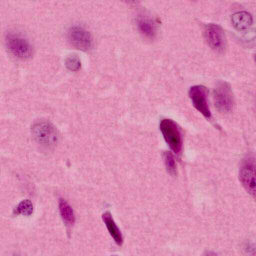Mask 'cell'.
<instances>
[{
    "instance_id": "1",
    "label": "cell",
    "mask_w": 256,
    "mask_h": 256,
    "mask_svg": "<svg viewBox=\"0 0 256 256\" xmlns=\"http://www.w3.org/2000/svg\"><path fill=\"white\" fill-rule=\"evenodd\" d=\"M160 128L163 137L170 148L178 154L182 149V136L180 128L172 120L164 118L160 121Z\"/></svg>"
},
{
    "instance_id": "10",
    "label": "cell",
    "mask_w": 256,
    "mask_h": 256,
    "mask_svg": "<svg viewBox=\"0 0 256 256\" xmlns=\"http://www.w3.org/2000/svg\"><path fill=\"white\" fill-rule=\"evenodd\" d=\"M233 26L240 30L248 28L252 24L253 18L252 15L246 12H238L231 16Z\"/></svg>"
},
{
    "instance_id": "3",
    "label": "cell",
    "mask_w": 256,
    "mask_h": 256,
    "mask_svg": "<svg viewBox=\"0 0 256 256\" xmlns=\"http://www.w3.org/2000/svg\"><path fill=\"white\" fill-rule=\"evenodd\" d=\"M256 160L255 156L250 154L243 160L240 169V182L248 193L256 196Z\"/></svg>"
},
{
    "instance_id": "12",
    "label": "cell",
    "mask_w": 256,
    "mask_h": 256,
    "mask_svg": "<svg viewBox=\"0 0 256 256\" xmlns=\"http://www.w3.org/2000/svg\"><path fill=\"white\" fill-rule=\"evenodd\" d=\"M58 208L61 217L64 224L68 226H72L75 222L73 210L70 205L64 198H60Z\"/></svg>"
},
{
    "instance_id": "16",
    "label": "cell",
    "mask_w": 256,
    "mask_h": 256,
    "mask_svg": "<svg viewBox=\"0 0 256 256\" xmlns=\"http://www.w3.org/2000/svg\"><path fill=\"white\" fill-rule=\"evenodd\" d=\"M204 256H218L214 252H206Z\"/></svg>"
},
{
    "instance_id": "17",
    "label": "cell",
    "mask_w": 256,
    "mask_h": 256,
    "mask_svg": "<svg viewBox=\"0 0 256 256\" xmlns=\"http://www.w3.org/2000/svg\"></svg>"
},
{
    "instance_id": "14",
    "label": "cell",
    "mask_w": 256,
    "mask_h": 256,
    "mask_svg": "<svg viewBox=\"0 0 256 256\" xmlns=\"http://www.w3.org/2000/svg\"><path fill=\"white\" fill-rule=\"evenodd\" d=\"M163 156L168 172L172 175H175L176 172V166L173 155L170 152L166 151L164 153Z\"/></svg>"
},
{
    "instance_id": "7",
    "label": "cell",
    "mask_w": 256,
    "mask_h": 256,
    "mask_svg": "<svg viewBox=\"0 0 256 256\" xmlns=\"http://www.w3.org/2000/svg\"><path fill=\"white\" fill-rule=\"evenodd\" d=\"M204 38L209 46L215 50H224L226 45V37L222 28L219 25L208 24L204 28Z\"/></svg>"
},
{
    "instance_id": "6",
    "label": "cell",
    "mask_w": 256,
    "mask_h": 256,
    "mask_svg": "<svg viewBox=\"0 0 256 256\" xmlns=\"http://www.w3.org/2000/svg\"><path fill=\"white\" fill-rule=\"evenodd\" d=\"M190 97L194 107L205 118H210L211 113L208 103V90L203 86H192L189 92Z\"/></svg>"
},
{
    "instance_id": "11",
    "label": "cell",
    "mask_w": 256,
    "mask_h": 256,
    "mask_svg": "<svg viewBox=\"0 0 256 256\" xmlns=\"http://www.w3.org/2000/svg\"><path fill=\"white\" fill-rule=\"evenodd\" d=\"M140 32L144 36L152 38L156 35V26L154 22L146 16H140L137 20Z\"/></svg>"
},
{
    "instance_id": "9",
    "label": "cell",
    "mask_w": 256,
    "mask_h": 256,
    "mask_svg": "<svg viewBox=\"0 0 256 256\" xmlns=\"http://www.w3.org/2000/svg\"><path fill=\"white\" fill-rule=\"evenodd\" d=\"M102 218L116 244L120 246L122 245L123 242L122 234L115 223L110 212H105L102 214Z\"/></svg>"
},
{
    "instance_id": "8",
    "label": "cell",
    "mask_w": 256,
    "mask_h": 256,
    "mask_svg": "<svg viewBox=\"0 0 256 256\" xmlns=\"http://www.w3.org/2000/svg\"><path fill=\"white\" fill-rule=\"evenodd\" d=\"M70 42L78 49L86 51L92 46V38L90 34L84 28L78 26L71 27L68 32Z\"/></svg>"
},
{
    "instance_id": "5",
    "label": "cell",
    "mask_w": 256,
    "mask_h": 256,
    "mask_svg": "<svg viewBox=\"0 0 256 256\" xmlns=\"http://www.w3.org/2000/svg\"><path fill=\"white\" fill-rule=\"evenodd\" d=\"M214 103L222 112H228L234 105V96L230 84L224 81L218 82L214 90Z\"/></svg>"
},
{
    "instance_id": "2",
    "label": "cell",
    "mask_w": 256,
    "mask_h": 256,
    "mask_svg": "<svg viewBox=\"0 0 256 256\" xmlns=\"http://www.w3.org/2000/svg\"><path fill=\"white\" fill-rule=\"evenodd\" d=\"M32 132L36 141L45 148H54L58 143V132L55 128L47 122H35L32 126Z\"/></svg>"
},
{
    "instance_id": "13",
    "label": "cell",
    "mask_w": 256,
    "mask_h": 256,
    "mask_svg": "<svg viewBox=\"0 0 256 256\" xmlns=\"http://www.w3.org/2000/svg\"><path fill=\"white\" fill-rule=\"evenodd\" d=\"M33 212V206L32 202L28 200L20 202L16 208L14 213L25 216H30Z\"/></svg>"
},
{
    "instance_id": "15",
    "label": "cell",
    "mask_w": 256,
    "mask_h": 256,
    "mask_svg": "<svg viewBox=\"0 0 256 256\" xmlns=\"http://www.w3.org/2000/svg\"><path fill=\"white\" fill-rule=\"evenodd\" d=\"M66 67L72 71H76L81 67V62L78 56L72 54L68 56L65 60Z\"/></svg>"
},
{
    "instance_id": "4",
    "label": "cell",
    "mask_w": 256,
    "mask_h": 256,
    "mask_svg": "<svg viewBox=\"0 0 256 256\" xmlns=\"http://www.w3.org/2000/svg\"><path fill=\"white\" fill-rule=\"evenodd\" d=\"M6 41L10 52L17 58L26 60L32 56V46L23 36L16 32H10L6 35Z\"/></svg>"
}]
</instances>
